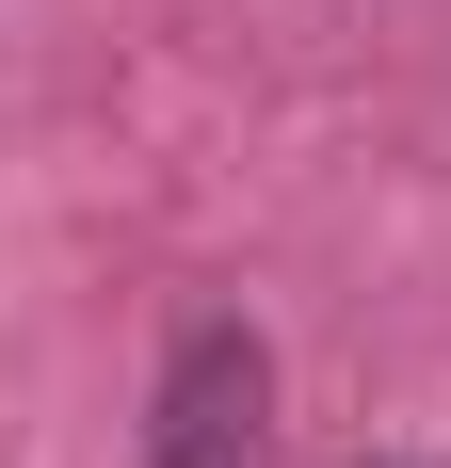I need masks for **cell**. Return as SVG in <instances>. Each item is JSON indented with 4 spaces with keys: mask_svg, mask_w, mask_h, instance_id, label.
Returning a JSON list of instances; mask_svg holds the SVG:
<instances>
[{
    "mask_svg": "<svg viewBox=\"0 0 451 468\" xmlns=\"http://www.w3.org/2000/svg\"><path fill=\"white\" fill-rule=\"evenodd\" d=\"M274 452V356L242 324H194L162 356V420H145V468H258Z\"/></svg>",
    "mask_w": 451,
    "mask_h": 468,
    "instance_id": "obj_1",
    "label": "cell"
}]
</instances>
